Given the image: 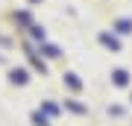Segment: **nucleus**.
Here are the masks:
<instances>
[{
	"mask_svg": "<svg viewBox=\"0 0 132 126\" xmlns=\"http://www.w3.org/2000/svg\"><path fill=\"white\" fill-rule=\"evenodd\" d=\"M9 79H12L15 85H27L29 76H27V70H24V68H18V70H12V73H9Z\"/></svg>",
	"mask_w": 132,
	"mask_h": 126,
	"instance_id": "obj_1",
	"label": "nucleus"
},
{
	"mask_svg": "<svg viewBox=\"0 0 132 126\" xmlns=\"http://www.w3.org/2000/svg\"><path fill=\"white\" fill-rule=\"evenodd\" d=\"M100 41H103L106 47H112V50H118V47H120V44H118V38H114V35H109V32L100 35Z\"/></svg>",
	"mask_w": 132,
	"mask_h": 126,
	"instance_id": "obj_4",
	"label": "nucleus"
},
{
	"mask_svg": "<svg viewBox=\"0 0 132 126\" xmlns=\"http://www.w3.org/2000/svg\"><path fill=\"white\" fill-rule=\"evenodd\" d=\"M32 123L35 126H47V117H44V114H32Z\"/></svg>",
	"mask_w": 132,
	"mask_h": 126,
	"instance_id": "obj_6",
	"label": "nucleus"
},
{
	"mask_svg": "<svg viewBox=\"0 0 132 126\" xmlns=\"http://www.w3.org/2000/svg\"><path fill=\"white\" fill-rule=\"evenodd\" d=\"M114 29H118V32H123V35H126V32H132V21H129V18H120L118 23H114Z\"/></svg>",
	"mask_w": 132,
	"mask_h": 126,
	"instance_id": "obj_3",
	"label": "nucleus"
},
{
	"mask_svg": "<svg viewBox=\"0 0 132 126\" xmlns=\"http://www.w3.org/2000/svg\"><path fill=\"white\" fill-rule=\"evenodd\" d=\"M65 82H68V85H71V88H73V91H79V88H82V82H79V79H76V73H65Z\"/></svg>",
	"mask_w": 132,
	"mask_h": 126,
	"instance_id": "obj_5",
	"label": "nucleus"
},
{
	"mask_svg": "<svg viewBox=\"0 0 132 126\" xmlns=\"http://www.w3.org/2000/svg\"><path fill=\"white\" fill-rule=\"evenodd\" d=\"M29 3H38V0H29Z\"/></svg>",
	"mask_w": 132,
	"mask_h": 126,
	"instance_id": "obj_7",
	"label": "nucleus"
},
{
	"mask_svg": "<svg viewBox=\"0 0 132 126\" xmlns=\"http://www.w3.org/2000/svg\"><path fill=\"white\" fill-rule=\"evenodd\" d=\"M112 79H114V85H120V88H123V85L129 82V73H126V70H114Z\"/></svg>",
	"mask_w": 132,
	"mask_h": 126,
	"instance_id": "obj_2",
	"label": "nucleus"
}]
</instances>
